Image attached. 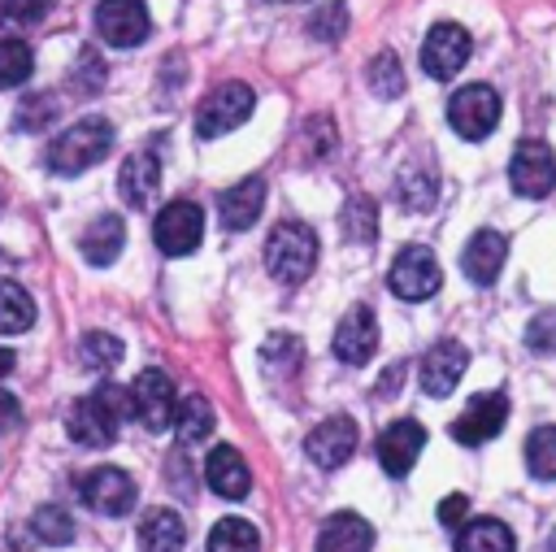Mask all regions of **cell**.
Listing matches in <instances>:
<instances>
[{
	"mask_svg": "<svg viewBox=\"0 0 556 552\" xmlns=\"http://www.w3.org/2000/svg\"><path fill=\"white\" fill-rule=\"evenodd\" d=\"M30 530H35V539H43V543L61 548V543H70V539H74V517H70L61 504H43V509H35Z\"/></svg>",
	"mask_w": 556,
	"mask_h": 552,
	"instance_id": "d6a6232c",
	"label": "cell"
},
{
	"mask_svg": "<svg viewBox=\"0 0 556 552\" xmlns=\"http://www.w3.org/2000/svg\"><path fill=\"white\" fill-rule=\"evenodd\" d=\"M456 552H517V539H513V530L504 522L478 517V522H465L460 526Z\"/></svg>",
	"mask_w": 556,
	"mask_h": 552,
	"instance_id": "d4e9b609",
	"label": "cell"
},
{
	"mask_svg": "<svg viewBox=\"0 0 556 552\" xmlns=\"http://www.w3.org/2000/svg\"><path fill=\"white\" fill-rule=\"evenodd\" d=\"M387 283H391V291H395L400 300H413V304H417V300H430V296L439 291L443 274H439V261H434L430 248L408 243V248H400V256L391 261Z\"/></svg>",
	"mask_w": 556,
	"mask_h": 552,
	"instance_id": "ba28073f",
	"label": "cell"
},
{
	"mask_svg": "<svg viewBox=\"0 0 556 552\" xmlns=\"http://www.w3.org/2000/svg\"><path fill=\"white\" fill-rule=\"evenodd\" d=\"M256 548H261V535L243 517H222L208 530V552H256Z\"/></svg>",
	"mask_w": 556,
	"mask_h": 552,
	"instance_id": "f1b7e54d",
	"label": "cell"
},
{
	"mask_svg": "<svg viewBox=\"0 0 556 552\" xmlns=\"http://www.w3.org/2000/svg\"><path fill=\"white\" fill-rule=\"evenodd\" d=\"M508 178H513L517 196L543 200V196L556 187V156H552V148H547V143H539V139H521V143L513 148Z\"/></svg>",
	"mask_w": 556,
	"mask_h": 552,
	"instance_id": "8fae6325",
	"label": "cell"
},
{
	"mask_svg": "<svg viewBox=\"0 0 556 552\" xmlns=\"http://www.w3.org/2000/svg\"><path fill=\"white\" fill-rule=\"evenodd\" d=\"M465 365H469L465 343H456V339H439V343L421 356V391H426V396H434V400L452 396V387L460 382Z\"/></svg>",
	"mask_w": 556,
	"mask_h": 552,
	"instance_id": "2e32d148",
	"label": "cell"
},
{
	"mask_svg": "<svg viewBox=\"0 0 556 552\" xmlns=\"http://www.w3.org/2000/svg\"><path fill=\"white\" fill-rule=\"evenodd\" d=\"M343 235L352 243H374L378 239V204L369 196H352L343 204Z\"/></svg>",
	"mask_w": 556,
	"mask_h": 552,
	"instance_id": "f546056e",
	"label": "cell"
},
{
	"mask_svg": "<svg viewBox=\"0 0 556 552\" xmlns=\"http://www.w3.org/2000/svg\"><path fill=\"white\" fill-rule=\"evenodd\" d=\"M104 87V65L96 52H83L74 65V91H100Z\"/></svg>",
	"mask_w": 556,
	"mask_h": 552,
	"instance_id": "60d3db41",
	"label": "cell"
},
{
	"mask_svg": "<svg viewBox=\"0 0 556 552\" xmlns=\"http://www.w3.org/2000/svg\"><path fill=\"white\" fill-rule=\"evenodd\" d=\"M35 322V300L22 283L0 278V335H22Z\"/></svg>",
	"mask_w": 556,
	"mask_h": 552,
	"instance_id": "4316f807",
	"label": "cell"
},
{
	"mask_svg": "<svg viewBox=\"0 0 556 552\" xmlns=\"http://www.w3.org/2000/svg\"><path fill=\"white\" fill-rule=\"evenodd\" d=\"M35 70V52L22 39H0V91L26 83Z\"/></svg>",
	"mask_w": 556,
	"mask_h": 552,
	"instance_id": "836d02e7",
	"label": "cell"
},
{
	"mask_svg": "<svg viewBox=\"0 0 556 552\" xmlns=\"http://www.w3.org/2000/svg\"><path fill=\"white\" fill-rule=\"evenodd\" d=\"M22 422V404H17V396L13 391H4L0 387V430H13Z\"/></svg>",
	"mask_w": 556,
	"mask_h": 552,
	"instance_id": "7bdbcfd3",
	"label": "cell"
},
{
	"mask_svg": "<svg viewBox=\"0 0 556 552\" xmlns=\"http://www.w3.org/2000/svg\"><path fill=\"white\" fill-rule=\"evenodd\" d=\"M204 482H208L217 495H226V500H243L248 487H252V469H248V461H243L235 448L217 443V448L208 452V461H204Z\"/></svg>",
	"mask_w": 556,
	"mask_h": 552,
	"instance_id": "ffe728a7",
	"label": "cell"
},
{
	"mask_svg": "<svg viewBox=\"0 0 556 552\" xmlns=\"http://www.w3.org/2000/svg\"><path fill=\"white\" fill-rule=\"evenodd\" d=\"M313 265H317V235H313V226L278 222L269 230V239H265V269L278 283L295 287V283H304L313 274Z\"/></svg>",
	"mask_w": 556,
	"mask_h": 552,
	"instance_id": "3957f363",
	"label": "cell"
},
{
	"mask_svg": "<svg viewBox=\"0 0 556 552\" xmlns=\"http://www.w3.org/2000/svg\"><path fill=\"white\" fill-rule=\"evenodd\" d=\"M504 256H508V239L500 230H478L460 252V269H465L469 283L491 287L500 278V269H504Z\"/></svg>",
	"mask_w": 556,
	"mask_h": 552,
	"instance_id": "d6986e66",
	"label": "cell"
},
{
	"mask_svg": "<svg viewBox=\"0 0 556 552\" xmlns=\"http://www.w3.org/2000/svg\"><path fill=\"white\" fill-rule=\"evenodd\" d=\"M252 104H256V96H252L248 83H222V87H213L200 100V109H195V135L200 139H217V135L243 126L248 113H252Z\"/></svg>",
	"mask_w": 556,
	"mask_h": 552,
	"instance_id": "277c9868",
	"label": "cell"
},
{
	"mask_svg": "<svg viewBox=\"0 0 556 552\" xmlns=\"http://www.w3.org/2000/svg\"><path fill=\"white\" fill-rule=\"evenodd\" d=\"M447 122L460 139H486L500 122V91L486 83H469L447 100Z\"/></svg>",
	"mask_w": 556,
	"mask_h": 552,
	"instance_id": "5b68a950",
	"label": "cell"
},
{
	"mask_svg": "<svg viewBox=\"0 0 556 552\" xmlns=\"http://www.w3.org/2000/svg\"><path fill=\"white\" fill-rule=\"evenodd\" d=\"M434 196H439V178H434L430 170H421V165L400 170V178H395V200H400L404 209L426 213V209L434 204Z\"/></svg>",
	"mask_w": 556,
	"mask_h": 552,
	"instance_id": "83f0119b",
	"label": "cell"
},
{
	"mask_svg": "<svg viewBox=\"0 0 556 552\" xmlns=\"http://www.w3.org/2000/svg\"><path fill=\"white\" fill-rule=\"evenodd\" d=\"M395 382H404V361H395V365H391V369H387V374L378 378V396L387 400V396L395 391Z\"/></svg>",
	"mask_w": 556,
	"mask_h": 552,
	"instance_id": "ee69618b",
	"label": "cell"
},
{
	"mask_svg": "<svg viewBox=\"0 0 556 552\" xmlns=\"http://www.w3.org/2000/svg\"><path fill=\"white\" fill-rule=\"evenodd\" d=\"M113 148V126L104 117H83L70 130H61L48 148V170L52 174H83L87 165H100Z\"/></svg>",
	"mask_w": 556,
	"mask_h": 552,
	"instance_id": "7a4b0ae2",
	"label": "cell"
},
{
	"mask_svg": "<svg viewBox=\"0 0 556 552\" xmlns=\"http://www.w3.org/2000/svg\"><path fill=\"white\" fill-rule=\"evenodd\" d=\"M300 356H304V348H300V339H291V335H269L265 348H261V361H265V369H274V374L300 369Z\"/></svg>",
	"mask_w": 556,
	"mask_h": 552,
	"instance_id": "d590c367",
	"label": "cell"
},
{
	"mask_svg": "<svg viewBox=\"0 0 556 552\" xmlns=\"http://www.w3.org/2000/svg\"><path fill=\"white\" fill-rule=\"evenodd\" d=\"M130 409H135V422L148 426V430H165L174 426V413H178V400H174V382L165 369H143L135 382H130Z\"/></svg>",
	"mask_w": 556,
	"mask_h": 552,
	"instance_id": "30bf717a",
	"label": "cell"
},
{
	"mask_svg": "<svg viewBox=\"0 0 556 552\" xmlns=\"http://www.w3.org/2000/svg\"><path fill=\"white\" fill-rule=\"evenodd\" d=\"M213 426H217V417H213V404L204 400V396H187V400H178V413H174V435H178V443L182 448H191V443H200V439H208L213 435Z\"/></svg>",
	"mask_w": 556,
	"mask_h": 552,
	"instance_id": "484cf974",
	"label": "cell"
},
{
	"mask_svg": "<svg viewBox=\"0 0 556 552\" xmlns=\"http://www.w3.org/2000/svg\"><path fill=\"white\" fill-rule=\"evenodd\" d=\"M421 448H426V430H421V422H413V417H404V422H391L382 435H378V465L387 469V474H408L413 469V461L421 456Z\"/></svg>",
	"mask_w": 556,
	"mask_h": 552,
	"instance_id": "e0dca14e",
	"label": "cell"
},
{
	"mask_svg": "<svg viewBox=\"0 0 556 552\" xmlns=\"http://www.w3.org/2000/svg\"><path fill=\"white\" fill-rule=\"evenodd\" d=\"M187 526L174 509H148L139 517V548L143 552H182Z\"/></svg>",
	"mask_w": 556,
	"mask_h": 552,
	"instance_id": "cb8c5ba5",
	"label": "cell"
},
{
	"mask_svg": "<svg viewBox=\"0 0 556 552\" xmlns=\"http://www.w3.org/2000/svg\"><path fill=\"white\" fill-rule=\"evenodd\" d=\"M152 239H156V248H161L165 256H187V252H195L200 239H204V213H200V204H191V200H169V204L156 213V222H152Z\"/></svg>",
	"mask_w": 556,
	"mask_h": 552,
	"instance_id": "52a82bcc",
	"label": "cell"
},
{
	"mask_svg": "<svg viewBox=\"0 0 556 552\" xmlns=\"http://www.w3.org/2000/svg\"><path fill=\"white\" fill-rule=\"evenodd\" d=\"M526 348L539 352V356H552L556 352V309H543L530 317L526 326Z\"/></svg>",
	"mask_w": 556,
	"mask_h": 552,
	"instance_id": "8d00e7d4",
	"label": "cell"
},
{
	"mask_svg": "<svg viewBox=\"0 0 556 552\" xmlns=\"http://www.w3.org/2000/svg\"><path fill=\"white\" fill-rule=\"evenodd\" d=\"M547 552H556V530H552V539H547Z\"/></svg>",
	"mask_w": 556,
	"mask_h": 552,
	"instance_id": "bcb514c9",
	"label": "cell"
},
{
	"mask_svg": "<svg viewBox=\"0 0 556 552\" xmlns=\"http://www.w3.org/2000/svg\"><path fill=\"white\" fill-rule=\"evenodd\" d=\"M526 469L534 478H556V426H539L526 439Z\"/></svg>",
	"mask_w": 556,
	"mask_h": 552,
	"instance_id": "1f68e13d",
	"label": "cell"
},
{
	"mask_svg": "<svg viewBox=\"0 0 556 552\" xmlns=\"http://www.w3.org/2000/svg\"><path fill=\"white\" fill-rule=\"evenodd\" d=\"M43 13H48V0H0V26H35V22H43Z\"/></svg>",
	"mask_w": 556,
	"mask_h": 552,
	"instance_id": "74e56055",
	"label": "cell"
},
{
	"mask_svg": "<svg viewBox=\"0 0 556 552\" xmlns=\"http://www.w3.org/2000/svg\"><path fill=\"white\" fill-rule=\"evenodd\" d=\"M330 343H334V356H339L343 365H365V361L374 356V348H378V317H374V309L352 304V309L339 317Z\"/></svg>",
	"mask_w": 556,
	"mask_h": 552,
	"instance_id": "9a60e30c",
	"label": "cell"
},
{
	"mask_svg": "<svg viewBox=\"0 0 556 552\" xmlns=\"http://www.w3.org/2000/svg\"><path fill=\"white\" fill-rule=\"evenodd\" d=\"M96 30L104 43L113 48H135L148 39L152 30V17H148V4L143 0H100L96 4Z\"/></svg>",
	"mask_w": 556,
	"mask_h": 552,
	"instance_id": "7c38bea8",
	"label": "cell"
},
{
	"mask_svg": "<svg viewBox=\"0 0 556 552\" xmlns=\"http://www.w3.org/2000/svg\"><path fill=\"white\" fill-rule=\"evenodd\" d=\"M465 513H469V500H465V495H447V500L439 504V522H443V526H465Z\"/></svg>",
	"mask_w": 556,
	"mask_h": 552,
	"instance_id": "b9f144b4",
	"label": "cell"
},
{
	"mask_svg": "<svg viewBox=\"0 0 556 552\" xmlns=\"http://www.w3.org/2000/svg\"><path fill=\"white\" fill-rule=\"evenodd\" d=\"M365 78H369V87H374L378 96H387V100L404 91V65H400L395 52H378V57L365 65Z\"/></svg>",
	"mask_w": 556,
	"mask_h": 552,
	"instance_id": "e575fe53",
	"label": "cell"
},
{
	"mask_svg": "<svg viewBox=\"0 0 556 552\" xmlns=\"http://www.w3.org/2000/svg\"><path fill=\"white\" fill-rule=\"evenodd\" d=\"M374 548V526L361 513H334L317 530V552H369Z\"/></svg>",
	"mask_w": 556,
	"mask_h": 552,
	"instance_id": "7402d4cb",
	"label": "cell"
},
{
	"mask_svg": "<svg viewBox=\"0 0 556 552\" xmlns=\"http://www.w3.org/2000/svg\"><path fill=\"white\" fill-rule=\"evenodd\" d=\"M356 422L348 417V413H334V417H326V422H317L313 430H308V439H304V452L313 456V465H321V469H339L352 452H356Z\"/></svg>",
	"mask_w": 556,
	"mask_h": 552,
	"instance_id": "5bb4252c",
	"label": "cell"
},
{
	"mask_svg": "<svg viewBox=\"0 0 556 552\" xmlns=\"http://www.w3.org/2000/svg\"><path fill=\"white\" fill-rule=\"evenodd\" d=\"M156 191H161V161L152 152H130L117 170V196L130 209H152Z\"/></svg>",
	"mask_w": 556,
	"mask_h": 552,
	"instance_id": "ac0fdd59",
	"label": "cell"
},
{
	"mask_svg": "<svg viewBox=\"0 0 556 552\" xmlns=\"http://www.w3.org/2000/svg\"><path fill=\"white\" fill-rule=\"evenodd\" d=\"M504 417H508V396L504 391H478L465 404V413L452 422V439L478 448V443H486L504 430Z\"/></svg>",
	"mask_w": 556,
	"mask_h": 552,
	"instance_id": "4fadbf2b",
	"label": "cell"
},
{
	"mask_svg": "<svg viewBox=\"0 0 556 552\" xmlns=\"http://www.w3.org/2000/svg\"><path fill=\"white\" fill-rule=\"evenodd\" d=\"M122 417H135V409H130V387L100 382L91 396H83V400L70 404L65 430H70V439L83 443V448H109V443L117 439Z\"/></svg>",
	"mask_w": 556,
	"mask_h": 552,
	"instance_id": "6da1fadb",
	"label": "cell"
},
{
	"mask_svg": "<svg viewBox=\"0 0 556 552\" xmlns=\"http://www.w3.org/2000/svg\"><path fill=\"white\" fill-rule=\"evenodd\" d=\"M261 204H265V178H243V183L226 187V191L217 196L222 226H226V230H248V226L261 217Z\"/></svg>",
	"mask_w": 556,
	"mask_h": 552,
	"instance_id": "44dd1931",
	"label": "cell"
},
{
	"mask_svg": "<svg viewBox=\"0 0 556 552\" xmlns=\"http://www.w3.org/2000/svg\"><path fill=\"white\" fill-rule=\"evenodd\" d=\"M122 243H126V222H122L117 213H100V217L83 230V239H78V248H83V256H87L91 265H113V261L122 256Z\"/></svg>",
	"mask_w": 556,
	"mask_h": 552,
	"instance_id": "603a6c76",
	"label": "cell"
},
{
	"mask_svg": "<svg viewBox=\"0 0 556 552\" xmlns=\"http://www.w3.org/2000/svg\"><path fill=\"white\" fill-rule=\"evenodd\" d=\"M469 30L465 26H456V22H434L430 26V35L421 39V70L430 74V78H439V83H447V78H456L460 74V65L469 61Z\"/></svg>",
	"mask_w": 556,
	"mask_h": 552,
	"instance_id": "9c48e42d",
	"label": "cell"
},
{
	"mask_svg": "<svg viewBox=\"0 0 556 552\" xmlns=\"http://www.w3.org/2000/svg\"><path fill=\"white\" fill-rule=\"evenodd\" d=\"M9 369H13V352H9V348H0V378H4Z\"/></svg>",
	"mask_w": 556,
	"mask_h": 552,
	"instance_id": "f6af8a7d",
	"label": "cell"
},
{
	"mask_svg": "<svg viewBox=\"0 0 556 552\" xmlns=\"http://www.w3.org/2000/svg\"><path fill=\"white\" fill-rule=\"evenodd\" d=\"M78 495H83L87 509H96V513H104V517H122V513L135 509L139 487H135V478L122 474L117 465H96V469H87V474L78 478Z\"/></svg>",
	"mask_w": 556,
	"mask_h": 552,
	"instance_id": "8992f818",
	"label": "cell"
},
{
	"mask_svg": "<svg viewBox=\"0 0 556 552\" xmlns=\"http://www.w3.org/2000/svg\"><path fill=\"white\" fill-rule=\"evenodd\" d=\"M52 113H56L52 96H30V100H26V104L13 113V130H43Z\"/></svg>",
	"mask_w": 556,
	"mask_h": 552,
	"instance_id": "ab89813d",
	"label": "cell"
},
{
	"mask_svg": "<svg viewBox=\"0 0 556 552\" xmlns=\"http://www.w3.org/2000/svg\"><path fill=\"white\" fill-rule=\"evenodd\" d=\"M308 30H313V39H339V35L348 30V9H343L339 0H334V4H321V9L313 13Z\"/></svg>",
	"mask_w": 556,
	"mask_h": 552,
	"instance_id": "f35d334b",
	"label": "cell"
},
{
	"mask_svg": "<svg viewBox=\"0 0 556 552\" xmlns=\"http://www.w3.org/2000/svg\"><path fill=\"white\" fill-rule=\"evenodd\" d=\"M78 361H83L87 369L104 374V369H113V365L122 361V339H117V335H104V330H91V335H83V343H78Z\"/></svg>",
	"mask_w": 556,
	"mask_h": 552,
	"instance_id": "4dcf8cb0",
	"label": "cell"
}]
</instances>
